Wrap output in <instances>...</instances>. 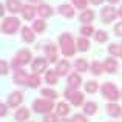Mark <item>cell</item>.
<instances>
[{
	"mask_svg": "<svg viewBox=\"0 0 122 122\" xmlns=\"http://www.w3.org/2000/svg\"><path fill=\"white\" fill-rule=\"evenodd\" d=\"M59 43H60V48H62V54L65 57L74 56V53H76V50H77V48L74 46V42H73L71 34L63 33L62 36H60V39H59Z\"/></svg>",
	"mask_w": 122,
	"mask_h": 122,
	"instance_id": "cell-1",
	"label": "cell"
},
{
	"mask_svg": "<svg viewBox=\"0 0 122 122\" xmlns=\"http://www.w3.org/2000/svg\"><path fill=\"white\" fill-rule=\"evenodd\" d=\"M101 91H102V96H104L107 101H110V102H116L117 99L121 97L119 90L116 88V85H114L113 82H105L104 85H102Z\"/></svg>",
	"mask_w": 122,
	"mask_h": 122,
	"instance_id": "cell-2",
	"label": "cell"
},
{
	"mask_svg": "<svg viewBox=\"0 0 122 122\" xmlns=\"http://www.w3.org/2000/svg\"><path fill=\"white\" fill-rule=\"evenodd\" d=\"M20 28V20L17 17H5L2 22V31L5 34H14Z\"/></svg>",
	"mask_w": 122,
	"mask_h": 122,
	"instance_id": "cell-3",
	"label": "cell"
},
{
	"mask_svg": "<svg viewBox=\"0 0 122 122\" xmlns=\"http://www.w3.org/2000/svg\"><path fill=\"white\" fill-rule=\"evenodd\" d=\"M53 108H54L53 101H50V99H36V101L33 102V110L36 111V113L48 114Z\"/></svg>",
	"mask_w": 122,
	"mask_h": 122,
	"instance_id": "cell-4",
	"label": "cell"
},
{
	"mask_svg": "<svg viewBox=\"0 0 122 122\" xmlns=\"http://www.w3.org/2000/svg\"><path fill=\"white\" fill-rule=\"evenodd\" d=\"M30 60H31V51L30 50H20L15 54L14 60H12V66L17 70V68H20V66L26 65Z\"/></svg>",
	"mask_w": 122,
	"mask_h": 122,
	"instance_id": "cell-5",
	"label": "cell"
},
{
	"mask_svg": "<svg viewBox=\"0 0 122 122\" xmlns=\"http://www.w3.org/2000/svg\"><path fill=\"white\" fill-rule=\"evenodd\" d=\"M65 97L68 99L74 107H79V105L85 104V102H83L85 101V96H83L81 91H77V90H71V88L65 90Z\"/></svg>",
	"mask_w": 122,
	"mask_h": 122,
	"instance_id": "cell-6",
	"label": "cell"
},
{
	"mask_svg": "<svg viewBox=\"0 0 122 122\" xmlns=\"http://www.w3.org/2000/svg\"><path fill=\"white\" fill-rule=\"evenodd\" d=\"M116 15H117V12L111 5L104 6V8L101 9V17H102V20H104V23H111V22L116 19Z\"/></svg>",
	"mask_w": 122,
	"mask_h": 122,
	"instance_id": "cell-7",
	"label": "cell"
},
{
	"mask_svg": "<svg viewBox=\"0 0 122 122\" xmlns=\"http://www.w3.org/2000/svg\"><path fill=\"white\" fill-rule=\"evenodd\" d=\"M48 62H50V60L45 59V57H36V59L33 60V65H31L34 74H40L42 71H45L46 66H48Z\"/></svg>",
	"mask_w": 122,
	"mask_h": 122,
	"instance_id": "cell-8",
	"label": "cell"
},
{
	"mask_svg": "<svg viewBox=\"0 0 122 122\" xmlns=\"http://www.w3.org/2000/svg\"><path fill=\"white\" fill-rule=\"evenodd\" d=\"M28 79H30V76H28V73L25 71V70H22V68L15 70V73H14V83H17V85H26Z\"/></svg>",
	"mask_w": 122,
	"mask_h": 122,
	"instance_id": "cell-9",
	"label": "cell"
},
{
	"mask_svg": "<svg viewBox=\"0 0 122 122\" xmlns=\"http://www.w3.org/2000/svg\"><path fill=\"white\" fill-rule=\"evenodd\" d=\"M6 9L12 14H15V12L23 11V5H22L20 0H6Z\"/></svg>",
	"mask_w": 122,
	"mask_h": 122,
	"instance_id": "cell-10",
	"label": "cell"
},
{
	"mask_svg": "<svg viewBox=\"0 0 122 122\" xmlns=\"http://www.w3.org/2000/svg\"><path fill=\"white\" fill-rule=\"evenodd\" d=\"M53 12H54V9L51 8L50 5H46V3H42V5L37 6V14L40 15V19L51 17V15H53Z\"/></svg>",
	"mask_w": 122,
	"mask_h": 122,
	"instance_id": "cell-11",
	"label": "cell"
},
{
	"mask_svg": "<svg viewBox=\"0 0 122 122\" xmlns=\"http://www.w3.org/2000/svg\"><path fill=\"white\" fill-rule=\"evenodd\" d=\"M81 83H82V77H81L79 73H71V74L68 76V88L77 90Z\"/></svg>",
	"mask_w": 122,
	"mask_h": 122,
	"instance_id": "cell-12",
	"label": "cell"
},
{
	"mask_svg": "<svg viewBox=\"0 0 122 122\" xmlns=\"http://www.w3.org/2000/svg\"><path fill=\"white\" fill-rule=\"evenodd\" d=\"M22 101H23V94L20 91H14L8 97V105L9 107H17V105L22 104Z\"/></svg>",
	"mask_w": 122,
	"mask_h": 122,
	"instance_id": "cell-13",
	"label": "cell"
},
{
	"mask_svg": "<svg viewBox=\"0 0 122 122\" xmlns=\"http://www.w3.org/2000/svg\"><path fill=\"white\" fill-rule=\"evenodd\" d=\"M22 39L26 43H33L36 40V34H34V30H31L30 26H23L22 28Z\"/></svg>",
	"mask_w": 122,
	"mask_h": 122,
	"instance_id": "cell-14",
	"label": "cell"
},
{
	"mask_svg": "<svg viewBox=\"0 0 122 122\" xmlns=\"http://www.w3.org/2000/svg\"><path fill=\"white\" fill-rule=\"evenodd\" d=\"M116 70H117V62H116V59H113V57H108V59H105L104 60V71H107V73H116Z\"/></svg>",
	"mask_w": 122,
	"mask_h": 122,
	"instance_id": "cell-15",
	"label": "cell"
},
{
	"mask_svg": "<svg viewBox=\"0 0 122 122\" xmlns=\"http://www.w3.org/2000/svg\"><path fill=\"white\" fill-rule=\"evenodd\" d=\"M107 113L110 114L111 117H119L122 114V108L116 104V102H110V104L107 105Z\"/></svg>",
	"mask_w": 122,
	"mask_h": 122,
	"instance_id": "cell-16",
	"label": "cell"
},
{
	"mask_svg": "<svg viewBox=\"0 0 122 122\" xmlns=\"http://www.w3.org/2000/svg\"><path fill=\"white\" fill-rule=\"evenodd\" d=\"M45 51H46V57L50 62H57V48L54 46L53 43H48L46 46H45Z\"/></svg>",
	"mask_w": 122,
	"mask_h": 122,
	"instance_id": "cell-17",
	"label": "cell"
},
{
	"mask_svg": "<svg viewBox=\"0 0 122 122\" xmlns=\"http://www.w3.org/2000/svg\"><path fill=\"white\" fill-rule=\"evenodd\" d=\"M57 11H59V14H62L63 17H74V9H73L71 5H66V3H63V5H60L59 8H57Z\"/></svg>",
	"mask_w": 122,
	"mask_h": 122,
	"instance_id": "cell-18",
	"label": "cell"
},
{
	"mask_svg": "<svg viewBox=\"0 0 122 122\" xmlns=\"http://www.w3.org/2000/svg\"><path fill=\"white\" fill-rule=\"evenodd\" d=\"M68 71H70V62H68V60H60V62H57L56 73L59 76H66Z\"/></svg>",
	"mask_w": 122,
	"mask_h": 122,
	"instance_id": "cell-19",
	"label": "cell"
},
{
	"mask_svg": "<svg viewBox=\"0 0 122 122\" xmlns=\"http://www.w3.org/2000/svg\"><path fill=\"white\" fill-rule=\"evenodd\" d=\"M36 12H37V8H34V6H31V5H25L23 11H22V15H23L25 20H33Z\"/></svg>",
	"mask_w": 122,
	"mask_h": 122,
	"instance_id": "cell-20",
	"label": "cell"
},
{
	"mask_svg": "<svg viewBox=\"0 0 122 122\" xmlns=\"http://www.w3.org/2000/svg\"><path fill=\"white\" fill-rule=\"evenodd\" d=\"M94 17H96V14H94L93 9H83L79 19H81V22H83L85 25H88V23H91V22L94 20Z\"/></svg>",
	"mask_w": 122,
	"mask_h": 122,
	"instance_id": "cell-21",
	"label": "cell"
},
{
	"mask_svg": "<svg viewBox=\"0 0 122 122\" xmlns=\"http://www.w3.org/2000/svg\"><path fill=\"white\" fill-rule=\"evenodd\" d=\"M45 81H46V83H50V85H56L59 82V74L54 70H48L46 74H45Z\"/></svg>",
	"mask_w": 122,
	"mask_h": 122,
	"instance_id": "cell-22",
	"label": "cell"
},
{
	"mask_svg": "<svg viewBox=\"0 0 122 122\" xmlns=\"http://www.w3.org/2000/svg\"><path fill=\"white\" fill-rule=\"evenodd\" d=\"M15 121H19V122H23V121H28V117H30V110L28 108H25V107H22V108H19L17 111H15Z\"/></svg>",
	"mask_w": 122,
	"mask_h": 122,
	"instance_id": "cell-23",
	"label": "cell"
},
{
	"mask_svg": "<svg viewBox=\"0 0 122 122\" xmlns=\"http://www.w3.org/2000/svg\"><path fill=\"white\" fill-rule=\"evenodd\" d=\"M70 105L66 104V102H59L57 104V107H56V114L57 116H66V114L70 113Z\"/></svg>",
	"mask_w": 122,
	"mask_h": 122,
	"instance_id": "cell-24",
	"label": "cell"
},
{
	"mask_svg": "<svg viewBox=\"0 0 122 122\" xmlns=\"http://www.w3.org/2000/svg\"><path fill=\"white\" fill-rule=\"evenodd\" d=\"M76 48H77L79 51H82V53H85V51H88L90 48V42L86 37H79L77 42H76Z\"/></svg>",
	"mask_w": 122,
	"mask_h": 122,
	"instance_id": "cell-25",
	"label": "cell"
},
{
	"mask_svg": "<svg viewBox=\"0 0 122 122\" xmlns=\"http://www.w3.org/2000/svg\"><path fill=\"white\" fill-rule=\"evenodd\" d=\"M83 111H85V114H96V111H97V104L96 102H85L83 104Z\"/></svg>",
	"mask_w": 122,
	"mask_h": 122,
	"instance_id": "cell-26",
	"label": "cell"
},
{
	"mask_svg": "<svg viewBox=\"0 0 122 122\" xmlns=\"http://www.w3.org/2000/svg\"><path fill=\"white\" fill-rule=\"evenodd\" d=\"M108 53L111 56H116V57H121L122 59V45H117V43H111L108 46Z\"/></svg>",
	"mask_w": 122,
	"mask_h": 122,
	"instance_id": "cell-27",
	"label": "cell"
},
{
	"mask_svg": "<svg viewBox=\"0 0 122 122\" xmlns=\"http://www.w3.org/2000/svg\"><path fill=\"white\" fill-rule=\"evenodd\" d=\"M33 30L36 33H43L46 30V22L43 19H39V20H34V25H33Z\"/></svg>",
	"mask_w": 122,
	"mask_h": 122,
	"instance_id": "cell-28",
	"label": "cell"
},
{
	"mask_svg": "<svg viewBox=\"0 0 122 122\" xmlns=\"http://www.w3.org/2000/svg\"><path fill=\"white\" fill-rule=\"evenodd\" d=\"M74 66H76V70H77L79 73H83V71L88 70V62H86L85 59H77L74 62Z\"/></svg>",
	"mask_w": 122,
	"mask_h": 122,
	"instance_id": "cell-29",
	"label": "cell"
},
{
	"mask_svg": "<svg viewBox=\"0 0 122 122\" xmlns=\"http://www.w3.org/2000/svg\"><path fill=\"white\" fill-rule=\"evenodd\" d=\"M39 83H40L39 74H31L30 79H28V83H26V85L30 86V88H37V86H39Z\"/></svg>",
	"mask_w": 122,
	"mask_h": 122,
	"instance_id": "cell-30",
	"label": "cell"
},
{
	"mask_svg": "<svg viewBox=\"0 0 122 122\" xmlns=\"http://www.w3.org/2000/svg\"><path fill=\"white\" fill-rule=\"evenodd\" d=\"M102 71H104V63H101V62H93L91 63V73L94 76L102 74Z\"/></svg>",
	"mask_w": 122,
	"mask_h": 122,
	"instance_id": "cell-31",
	"label": "cell"
},
{
	"mask_svg": "<svg viewBox=\"0 0 122 122\" xmlns=\"http://www.w3.org/2000/svg\"><path fill=\"white\" fill-rule=\"evenodd\" d=\"M97 90H99V85L96 81H88L85 83V91L86 93H96Z\"/></svg>",
	"mask_w": 122,
	"mask_h": 122,
	"instance_id": "cell-32",
	"label": "cell"
},
{
	"mask_svg": "<svg viewBox=\"0 0 122 122\" xmlns=\"http://www.w3.org/2000/svg\"><path fill=\"white\" fill-rule=\"evenodd\" d=\"M40 93H42V96H46L50 101H53V99H56L57 96H59L56 91H54V90H50V88H42Z\"/></svg>",
	"mask_w": 122,
	"mask_h": 122,
	"instance_id": "cell-33",
	"label": "cell"
},
{
	"mask_svg": "<svg viewBox=\"0 0 122 122\" xmlns=\"http://www.w3.org/2000/svg\"><path fill=\"white\" fill-rule=\"evenodd\" d=\"M94 39H96V42L102 43V42L108 40V34L105 33V31H96V33H94Z\"/></svg>",
	"mask_w": 122,
	"mask_h": 122,
	"instance_id": "cell-34",
	"label": "cell"
},
{
	"mask_svg": "<svg viewBox=\"0 0 122 122\" xmlns=\"http://www.w3.org/2000/svg\"><path fill=\"white\" fill-rule=\"evenodd\" d=\"M81 34L83 37H88V36H91V34H94V28H93L91 25H85V26L81 28Z\"/></svg>",
	"mask_w": 122,
	"mask_h": 122,
	"instance_id": "cell-35",
	"label": "cell"
},
{
	"mask_svg": "<svg viewBox=\"0 0 122 122\" xmlns=\"http://www.w3.org/2000/svg\"><path fill=\"white\" fill-rule=\"evenodd\" d=\"M73 5L76 6V8L79 9H86V3H88V0H71Z\"/></svg>",
	"mask_w": 122,
	"mask_h": 122,
	"instance_id": "cell-36",
	"label": "cell"
},
{
	"mask_svg": "<svg viewBox=\"0 0 122 122\" xmlns=\"http://www.w3.org/2000/svg\"><path fill=\"white\" fill-rule=\"evenodd\" d=\"M43 122H59V121H57V114H54V113H48V114H45Z\"/></svg>",
	"mask_w": 122,
	"mask_h": 122,
	"instance_id": "cell-37",
	"label": "cell"
},
{
	"mask_svg": "<svg viewBox=\"0 0 122 122\" xmlns=\"http://www.w3.org/2000/svg\"><path fill=\"white\" fill-rule=\"evenodd\" d=\"M71 122H88V121H86V117L83 116V114H81V113H76L74 116L71 117Z\"/></svg>",
	"mask_w": 122,
	"mask_h": 122,
	"instance_id": "cell-38",
	"label": "cell"
},
{
	"mask_svg": "<svg viewBox=\"0 0 122 122\" xmlns=\"http://www.w3.org/2000/svg\"><path fill=\"white\" fill-rule=\"evenodd\" d=\"M114 34L119 36V37H122V22H119V23L114 25Z\"/></svg>",
	"mask_w": 122,
	"mask_h": 122,
	"instance_id": "cell-39",
	"label": "cell"
},
{
	"mask_svg": "<svg viewBox=\"0 0 122 122\" xmlns=\"http://www.w3.org/2000/svg\"><path fill=\"white\" fill-rule=\"evenodd\" d=\"M0 73H2L3 76L8 74V65H6L5 60H2V62H0Z\"/></svg>",
	"mask_w": 122,
	"mask_h": 122,
	"instance_id": "cell-40",
	"label": "cell"
},
{
	"mask_svg": "<svg viewBox=\"0 0 122 122\" xmlns=\"http://www.w3.org/2000/svg\"><path fill=\"white\" fill-rule=\"evenodd\" d=\"M0 108H2V110H0V116L3 117V116H5L6 113H8V107H6L5 104H2V105H0Z\"/></svg>",
	"mask_w": 122,
	"mask_h": 122,
	"instance_id": "cell-41",
	"label": "cell"
},
{
	"mask_svg": "<svg viewBox=\"0 0 122 122\" xmlns=\"http://www.w3.org/2000/svg\"><path fill=\"white\" fill-rule=\"evenodd\" d=\"M90 2H91L93 5H101V3L104 2V0H90Z\"/></svg>",
	"mask_w": 122,
	"mask_h": 122,
	"instance_id": "cell-42",
	"label": "cell"
},
{
	"mask_svg": "<svg viewBox=\"0 0 122 122\" xmlns=\"http://www.w3.org/2000/svg\"><path fill=\"white\" fill-rule=\"evenodd\" d=\"M117 15H119V17L122 19V5H121V8L117 9Z\"/></svg>",
	"mask_w": 122,
	"mask_h": 122,
	"instance_id": "cell-43",
	"label": "cell"
},
{
	"mask_svg": "<svg viewBox=\"0 0 122 122\" xmlns=\"http://www.w3.org/2000/svg\"><path fill=\"white\" fill-rule=\"evenodd\" d=\"M107 2H108V3H111V5H113V3H117V2H119V0H107Z\"/></svg>",
	"mask_w": 122,
	"mask_h": 122,
	"instance_id": "cell-44",
	"label": "cell"
},
{
	"mask_svg": "<svg viewBox=\"0 0 122 122\" xmlns=\"http://www.w3.org/2000/svg\"><path fill=\"white\" fill-rule=\"evenodd\" d=\"M59 122H71V121H68V119H65V117H63L62 121H59Z\"/></svg>",
	"mask_w": 122,
	"mask_h": 122,
	"instance_id": "cell-45",
	"label": "cell"
},
{
	"mask_svg": "<svg viewBox=\"0 0 122 122\" xmlns=\"http://www.w3.org/2000/svg\"><path fill=\"white\" fill-rule=\"evenodd\" d=\"M30 2H39V0H30Z\"/></svg>",
	"mask_w": 122,
	"mask_h": 122,
	"instance_id": "cell-46",
	"label": "cell"
},
{
	"mask_svg": "<svg viewBox=\"0 0 122 122\" xmlns=\"http://www.w3.org/2000/svg\"><path fill=\"white\" fill-rule=\"evenodd\" d=\"M121 97H122V93H121Z\"/></svg>",
	"mask_w": 122,
	"mask_h": 122,
	"instance_id": "cell-47",
	"label": "cell"
}]
</instances>
